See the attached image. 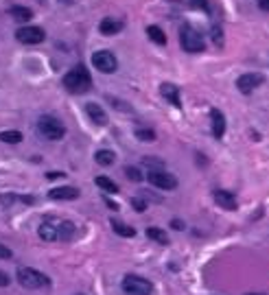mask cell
Returning a JSON list of instances; mask_svg holds the SVG:
<instances>
[{
	"label": "cell",
	"mask_w": 269,
	"mask_h": 295,
	"mask_svg": "<svg viewBox=\"0 0 269 295\" xmlns=\"http://www.w3.org/2000/svg\"><path fill=\"white\" fill-rule=\"evenodd\" d=\"M64 88L70 94H86L90 88H92V77H90V72L83 66H74L70 72H66Z\"/></svg>",
	"instance_id": "cell-1"
},
{
	"label": "cell",
	"mask_w": 269,
	"mask_h": 295,
	"mask_svg": "<svg viewBox=\"0 0 269 295\" xmlns=\"http://www.w3.org/2000/svg\"><path fill=\"white\" fill-rule=\"evenodd\" d=\"M16 278L24 289H44L50 284L49 275H44L42 271L33 269V267H18Z\"/></svg>",
	"instance_id": "cell-2"
},
{
	"label": "cell",
	"mask_w": 269,
	"mask_h": 295,
	"mask_svg": "<svg viewBox=\"0 0 269 295\" xmlns=\"http://www.w3.org/2000/svg\"><path fill=\"white\" fill-rule=\"evenodd\" d=\"M37 131H40L46 140H61L66 134V127L59 118L46 114V116H40V120H37Z\"/></svg>",
	"instance_id": "cell-3"
},
{
	"label": "cell",
	"mask_w": 269,
	"mask_h": 295,
	"mask_svg": "<svg viewBox=\"0 0 269 295\" xmlns=\"http://www.w3.org/2000/svg\"><path fill=\"white\" fill-rule=\"evenodd\" d=\"M179 44H182V48L186 50V53H201V50L206 48L204 37L188 24L182 26V31H179Z\"/></svg>",
	"instance_id": "cell-4"
},
{
	"label": "cell",
	"mask_w": 269,
	"mask_h": 295,
	"mask_svg": "<svg viewBox=\"0 0 269 295\" xmlns=\"http://www.w3.org/2000/svg\"><path fill=\"white\" fill-rule=\"evenodd\" d=\"M121 287L127 295H151V291H153V284H151L149 280L140 278V275H134V273L125 275Z\"/></svg>",
	"instance_id": "cell-5"
},
{
	"label": "cell",
	"mask_w": 269,
	"mask_h": 295,
	"mask_svg": "<svg viewBox=\"0 0 269 295\" xmlns=\"http://www.w3.org/2000/svg\"><path fill=\"white\" fill-rule=\"evenodd\" d=\"M92 66L98 70V72L112 74V72H116V68H119V62H116V57L110 53V50H97V53L92 55Z\"/></svg>",
	"instance_id": "cell-6"
},
{
	"label": "cell",
	"mask_w": 269,
	"mask_h": 295,
	"mask_svg": "<svg viewBox=\"0 0 269 295\" xmlns=\"http://www.w3.org/2000/svg\"><path fill=\"white\" fill-rule=\"evenodd\" d=\"M59 226H61V219H57V217H46L44 221L40 223V227H37V234H40L42 241L55 243V241H59Z\"/></svg>",
	"instance_id": "cell-7"
},
{
	"label": "cell",
	"mask_w": 269,
	"mask_h": 295,
	"mask_svg": "<svg viewBox=\"0 0 269 295\" xmlns=\"http://www.w3.org/2000/svg\"><path fill=\"white\" fill-rule=\"evenodd\" d=\"M147 180H149L151 186H155V188H162V190H173V188H177L175 175H171V173L162 171V168H160V171H149Z\"/></svg>",
	"instance_id": "cell-8"
},
{
	"label": "cell",
	"mask_w": 269,
	"mask_h": 295,
	"mask_svg": "<svg viewBox=\"0 0 269 295\" xmlns=\"http://www.w3.org/2000/svg\"><path fill=\"white\" fill-rule=\"evenodd\" d=\"M16 37L18 42H22V44H42V42L46 40V33L44 29H40V26H20V29L16 31Z\"/></svg>",
	"instance_id": "cell-9"
},
{
	"label": "cell",
	"mask_w": 269,
	"mask_h": 295,
	"mask_svg": "<svg viewBox=\"0 0 269 295\" xmlns=\"http://www.w3.org/2000/svg\"><path fill=\"white\" fill-rule=\"evenodd\" d=\"M263 81H265V77H263L261 72H247V74H241L237 79V88L243 94H249V92L256 90L258 86H263Z\"/></svg>",
	"instance_id": "cell-10"
},
{
	"label": "cell",
	"mask_w": 269,
	"mask_h": 295,
	"mask_svg": "<svg viewBox=\"0 0 269 295\" xmlns=\"http://www.w3.org/2000/svg\"><path fill=\"white\" fill-rule=\"evenodd\" d=\"M86 112H88L90 120H92L94 125H98V127H105L107 125V114H105V110H103L101 105H97V103H88Z\"/></svg>",
	"instance_id": "cell-11"
},
{
	"label": "cell",
	"mask_w": 269,
	"mask_h": 295,
	"mask_svg": "<svg viewBox=\"0 0 269 295\" xmlns=\"http://www.w3.org/2000/svg\"><path fill=\"white\" fill-rule=\"evenodd\" d=\"M79 188L74 186H61V188H53L49 193L50 199H61V201H73V199H79Z\"/></svg>",
	"instance_id": "cell-12"
},
{
	"label": "cell",
	"mask_w": 269,
	"mask_h": 295,
	"mask_svg": "<svg viewBox=\"0 0 269 295\" xmlns=\"http://www.w3.org/2000/svg\"><path fill=\"white\" fill-rule=\"evenodd\" d=\"M210 120H212V136L217 140H221L225 134V116L219 110H210Z\"/></svg>",
	"instance_id": "cell-13"
},
{
	"label": "cell",
	"mask_w": 269,
	"mask_h": 295,
	"mask_svg": "<svg viewBox=\"0 0 269 295\" xmlns=\"http://www.w3.org/2000/svg\"><path fill=\"white\" fill-rule=\"evenodd\" d=\"M122 22L116 20V18H103L101 24H98V31H101V35H116V33L122 31Z\"/></svg>",
	"instance_id": "cell-14"
},
{
	"label": "cell",
	"mask_w": 269,
	"mask_h": 295,
	"mask_svg": "<svg viewBox=\"0 0 269 295\" xmlns=\"http://www.w3.org/2000/svg\"><path fill=\"white\" fill-rule=\"evenodd\" d=\"M215 201L221 205L223 210H237V197L228 190H215Z\"/></svg>",
	"instance_id": "cell-15"
},
{
	"label": "cell",
	"mask_w": 269,
	"mask_h": 295,
	"mask_svg": "<svg viewBox=\"0 0 269 295\" xmlns=\"http://www.w3.org/2000/svg\"><path fill=\"white\" fill-rule=\"evenodd\" d=\"M160 94L167 98L173 107H182V101H179V90L173 86V83H162V86H160Z\"/></svg>",
	"instance_id": "cell-16"
},
{
	"label": "cell",
	"mask_w": 269,
	"mask_h": 295,
	"mask_svg": "<svg viewBox=\"0 0 269 295\" xmlns=\"http://www.w3.org/2000/svg\"><path fill=\"white\" fill-rule=\"evenodd\" d=\"M9 16H11L16 22H29L33 18V11H31V9H26V7H18V4H16V7L9 9Z\"/></svg>",
	"instance_id": "cell-17"
},
{
	"label": "cell",
	"mask_w": 269,
	"mask_h": 295,
	"mask_svg": "<svg viewBox=\"0 0 269 295\" xmlns=\"http://www.w3.org/2000/svg\"><path fill=\"white\" fill-rule=\"evenodd\" d=\"M94 160H97V164H101V166H112V164L116 162V153L110 151V149H101V151H97Z\"/></svg>",
	"instance_id": "cell-18"
},
{
	"label": "cell",
	"mask_w": 269,
	"mask_h": 295,
	"mask_svg": "<svg viewBox=\"0 0 269 295\" xmlns=\"http://www.w3.org/2000/svg\"><path fill=\"white\" fill-rule=\"evenodd\" d=\"M147 35H149V40L155 42L158 46H164V44H167V35H164V31L160 29V26H155V24L147 26Z\"/></svg>",
	"instance_id": "cell-19"
},
{
	"label": "cell",
	"mask_w": 269,
	"mask_h": 295,
	"mask_svg": "<svg viewBox=\"0 0 269 295\" xmlns=\"http://www.w3.org/2000/svg\"><path fill=\"white\" fill-rule=\"evenodd\" d=\"M110 226H112V229H114L116 234H119V236H125V238H129V236H134V234H136V229H134V227L125 226V223L116 221V219H112V221H110Z\"/></svg>",
	"instance_id": "cell-20"
},
{
	"label": "cell",
	"mask_w": 269,
	"mask_h": 295,
	"mask_svg": "<svg viewBox=\"0 0 269 295\" xmlns=\"http://www.w3.org/2000/svg\"><path fill=\"white\" fill-rule=\"evenodd\" d=\"M147 236L151 238V241L160 243V245H169L167 232H164V229H160V227H147Z\"/></svg>",
	"instance_id": "cell-21"
},
{
	"label": "cell",
	"mask_w": 269,
	"mask_h": 295,
	"mask_svg": "<svg viewBox=\"0 0 269 295\" xmlns=\"http://www.w3.org/2000/svg\"><path fill=\"white\" fill-rule=\"evenodd\" d=\"M74 232H77V227H74L73 221H61V226H59V241H70V238L74 236Z\"/></svg>",
	"instance_id": "cell-22"
},
{
	"label": "cell",
	"mask_w": 269,
	"mask_h": 295,
	"mask_svg": "<svg viewBox=\"0 0 269 295\" xmlns=\"http://www.w3.org/2000/svg\"><path fill=\"white\" fill-rule=\"evenodd\" d=\"M94 182H97V186H98V188H103L105 193H119V186H116L110 177H103L101 175V177H97Z\"/></svg>",
	"instance_id": "cell-23"
},
{
	"label": "cell",
	"mask_w": 269,
	"mask_h": 295,
	"mask_svg": "<svg viewBox=\"0 0 269 295\" xmlns=\"http://www.w3.org/2000/svg\"><path fill=\"white\" fill-rule=\"evenodd\" d=\"M22 140V134L20 131H2L0 134V142H4V144H18Z\"/></svg>",
	"instance_id": "cell-24"
},
{
	"label": "cell",
	"mask_w": 269,
	"mask_h": 295,
	"mask_svg": "<svg viewBox=\"0 0 269 295\" xmlns=\"http://www.w3.org/2000/svg\"><path fill=\"white\" fill-rule=\"evenodd\" d=\"M136 138L140 142H153L155 140V131L153 129H147V127H138L136 129Z\"/></svg>",
	"instance_id": "cell-25"
},
{
	"label": "cell",
	"mask_w": 269,
	"mask_h": 295,
	"mask_svg": "<svg viewBox=\"0 0 269 295\" xmlns=\"http://www.w3.org/2000/svg\"><path fill=\"white\" fill-rule=\"evenodd\" d=\"M125 175L129 177L131 182H143V173H140L136 166H127V168H125Z\"/></svg>",
	"instance_id": "cell-26"
},
{
	"label": "cell",
	"mask_w": 269,
	"mask_h": 295,
	"mask_svg": "<svg viewBox=\"0 0 269 295\" xmlns=\"http://www.w3.org/2000/svg\"><path fill=\"white\" fill-rule=\"evenodd\" d=\"M143 164H145V166H149V171H160V168L164 166V164L160 160H155V158H145Z\"/></svg>",
	"instance_id": "cell-27"
},
{
	"label": "cell",
	"mask_w": 269,
	"mask_h": 295,
	"mask_svg": "<svg viewBox=\"0 0 269 295\" xmlns=\"http://www.w3.org/2000/svg\"><path fill=\"white\" fill-rule=\"evenodd\" d=\"M131 205L136 208V212H145V210H147V204H145V199H140V197H134Z\"/></svg>",
	"instance_id": "cell-28"
},
{
	"label": "cell",
	"mask_w": 269,
	"mask_h": 295,
	"mask_svg": "<svg viewBox=\"0 0 269 295\" xmlns=\"http://www.w3.org/2000/svg\"><path fill=\"white\" fill-rule=\"evenodd\" d=\"M212 40H215V44H217V46L223 44V33H221L219 26H212Z\"/></svg>",
	"instance_id": "cell-29"
},
{
	"label": "cell",
	"mask_w": 269,
	"mask_h": 295,
	"mask_svg": "<svg viewBox=\"0 0 269 295\" xmlns=\"http://www.w3.org/2000/svg\"><path fill=\"white\" fill-rule=\"evenodd\" d=\"M13 256V251L9 250L7 245H2V243H0V260H9Z\"/></svg>",
	"instance_id": "cell-30"
},
{
	"label": "cell",
	"mask_w": 269,
	"mask_h": 295,
	"mask_svg": "<svg viewBox=\"0 0 269 295\" xmlns=\"http://www.w3.org/2000/svg\"><path fill=\"white\" fill-rule=\"evenodd\" d=\"M191 4L195 9H201V11H208V0H191Z\"/></svg>",
	"instance_id": "cell-31"
},
{
	"label": "cell",
	"mask_w": 269,
	"mask_h": 295,
	"mask_svg": "<svg viewBox=\"0 0 269 295\" xmlns=\"http://www.w3.org/2000/svg\"><path fill=\"white\" fill-rule=\"evenodd\" d=\"M0 287H9V275L4 271H0Z\"/></svg>",
	"instance_id": "cell-32"
},
{
	"label": "cell",
	"mask_w": 269,
	"mask_h": 295,
	"mask_svg": "<svg viewBox=\"0 0 269 295\" xmlns=\"http://www.w3.org/2000/svg\"><path fill=\"white\" fill-rule=\"evenodd\" d=\"M171 227H173V229H184V223L179 221V219H173V221H171Z\"/></svg>",
	"instance_id": "cell-33"
},
{
	"label": "cell",
	"mask_w": 269,
	"mask_h": 295,
	"mask_svg": "<svg viewBox=\"0 0 269 295\" xmlns=\"http://www.w3.org/2000/svg\"><path fill=\"white\" fill-rule=\"evenodd\" d=\"M46 177H49V180H57V177H64V173H57V171H50V173H49V175H46Z\"/></svg>",
	"instance_id": "cell-34"
},
{
	"label": "cell",
	"mask_w": 269,
	"mask_h": 295,
	"mask_svg": "<svg viewBox=\"0 0 269 295\" xmlns=\"http://www.w3.org/2000/svg\"><path fill=\"white\" fill-rule=\"evenodd\" d=\"M258 7H261L263 11H269V0H261V2H258Z\"/></svg>",
	"instance_id": "cell-35"
},
{
	"label": "cell",
	"mask_w": 269,
	"mask_h": 295,
	"mask_svg": "<svg viewBox=\"0 0 269 295\" xmlns=\"http://www.w3.org/2000/svg\"><path fill=\"white\" fill-rule=\"evenodd\" d=\"M107 201V205H110V208H114V210H119V205H116L114 204V201H112V199H105Z\"/></svg>",
	"instance_id": "cell-36"
},
{
	"label": "cell",
	"mask_w": 269,
	"mask_h": 295,
	"mask_svg": "<svg viewBox=\"0 0 269 295\" xmlns=\"http://www.w3.org/2000/svg\"><path fill=\"white\" fill-rule=\"evenodd\" d=\"M247 295H258V293H247Z\"/></svg>",
	"instance_id": "cell-37"
}]
</instances>
